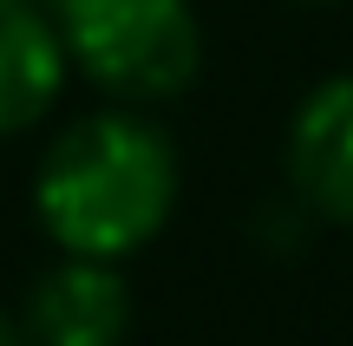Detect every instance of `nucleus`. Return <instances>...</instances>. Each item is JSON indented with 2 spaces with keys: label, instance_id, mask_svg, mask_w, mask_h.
<instances>
[{
  "label": "nucleus",
  "instance_id": "f257e3e1",
  "mask_svg": "<svg viewBox=\"0 0 353 346\" xmlns=\"http://www.w3.org/2000/svg\"><path fill=\"white\" fill-rule=\"evenodd\" d=\"M33 209L65 255L125 261L176 209V151L138 111H92L39 157Z\"/></svg>",
  "mask_w": 353,
  "mask_h": 346
},
{
  "label": "nucleus",
  "instance_id": "423d86ee",
  "mask_svg": "<svg viewBox=\"0 0 353 346\" xmlns=\"http://www.w3.org/2000/svg\"><path fill=\"white\" fill-rule=\"evenodd\" d=\"M0 346H26L20 340V321H7V314H0Z\"/></svg>",
  "mask_w": 353,
  "mask_h": 346
},
{
  "label": "nucleus",
  "instance_id": "f03ea898",
  "mask_svg": "<svg viewBox=\"0 0 353 346\" xmlns=\"http://www.w3.org/2000/svg\"><path fill=\"white\" fill-rule=\"evenodd\" d=\"M65 65L125 105L176 98L203 65V26L190 0H52Z\"/></svg>",
  "mask_w": 353,
  "mask_h": 346
},
{
  "label": "nucleus",
  "instance_id": "20e7f679",
  "mask_svg": "<svg viewBox=\"0 0 353 346\" xmlns=\"http://www.w3.org/2000/svg\"><path fill=\"white\" fill-rule=\"evenodd\" d=\"M288 190L307 216L353 222V72L301 98L288 125Z\"/></svg>",
  "mask_w": 353,
  "mask_h": 346
},
{
  "label": "nucleus",
  "instance_id": "39448f33",
  "mask_svg": "<svg viewBox=\"0 0 353 346\" xmlns=\"http://www.w3.org/2000/svg\"><path fill=\"white\" fill-rule=\"evenodd\" d=\"M65 85V46L39 0H0V138L39 125Z\"/></svg>",
  "mask_w": 353,
  "mask_h": 346
},
{
  "label": "nucleus",
  "instance_id": "7ed1b4c3",
  "mask_svg": "<svg viewBox=\"0 0 353 346\" xmlns=\"http://www.w3.org/2000/svg\"><path fill=\"white\" fill-rule=\"evenodd\" d=\"M125 334H131V288L118 261L65 255L26 294L20 321L26 346H125Z\"/></svg>",
  "mask_w": 353,
  "mask_h": 346
}]
</instances>
